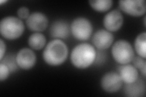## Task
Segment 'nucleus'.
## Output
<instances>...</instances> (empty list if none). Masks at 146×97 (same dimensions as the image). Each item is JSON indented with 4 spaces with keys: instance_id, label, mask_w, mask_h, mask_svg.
<instances>
[{
    "instance_id": "1",
    "label": "nucleus",
    "mask_w": 146,
    "mask_h": 97,
    "mask_svg": "<svg viewBox=\"0 0 146 97\" xmlns=\"http://www.w3.org/2000/svg\"><path fill=\"white\" fill-rule=\"evenodd\" d=\"M68 49L66 44L59 39H55L46 46L43 52L44 61L52 66L61 65L66 61Z\"/></svg>"
},
{
    "instance_id": "2",
    "label": "nucleus",
    "mask_w": 146,
    "mask_h": 97,
    "mask_svg": "<svg viewBox=\"0 0 146 97\" xmlns=\"http://www.w3.org/2000/svg\"><path fill=\"white\" fill-rule=\"evenodd\" d=\"M97 53L93 46L82 43L72 49L70 59L76 67L84 69L90 67L96 59Z\"/></svg>"
},
{
    "instance_id": "3",
    "label": "nucleus",
    "mask_w": 146,
    "mask_h": 97,
    "mask_svg": "<svg viewBox=\"0 0 146 97\" xmlns=\"http://www.w3.org/2000/svg\"><path fill=\"white\" fill-rule=\"evenodd\" d=\"M25 31L24 23L19 18L7 16L0 22V32L1 36L9 40L18 38Z\"/></svg>"
},
{
    "instance_id": "4",
    "label": "nucleus",
    "mask_w": 146,
    "mask_h": 97,
    "mask_svg": "<svg viewBox=\"0 0 146 97\" xmlns=\"http://www.w3.org/2000/svg\"><path fill=\"white\" fill-rule=\"evenodd\" d=\"M111 53L115 61L120 64H129L135 57V52L131 45L124 40H118L113 44Z\"/></svg>"
},
{
    "instance_id": "5",
    "label": "nucleus",
    "mask_w": 146,
    "mask_h": 97,
    "mask_svg": "<svg viewBox=\"0 0 146 97\" xmlns=\"http://www.w3.org/2000/svg\"><path fill=\"white\" fill-rule=\"evenodd\" d=\"M71 32L74 37L79 41H86L93 33V26L89 20L79 17L74 20L71 24Z\"/></svg>"
},
{
    "instance_id": "6",
    "label": "nucleus",
    "mask_w": 146,
    "mask_h": 97,
    "mask_svg": "<svg viewBox=\"0 0 146 97\" xmlns=\"http://www.w3.org/2000/svg\"><path fill=\"white\" fill-rule=\"evenodd\" d=\"M121 10L132 16H142L146 11L144 0H121L119 2Z\"/></svg>"
},
{
    "instance_id": "7",
    "label": "nucleus",
    "mask_w": 146,
    "mask_h": 97,
    "mask_svg": "<svg viewBox=\"0 0 146 97\" xmlns=\"http://www.w3.org/2000/svg\"><path fill=\"white\" fill-rule=\"evenodd\" d=\"M121 78L117 73L115 72H107L100 81L102 88L108 93H115L119 90L122 86Z\"/></svg>"
},
{
    "instance_id": "8",
    "label": "nucleus",
    "mask_w": 146,
    "mask_h": 97,
    "mask_svg": "<svg viewBox=\"0 0 146 97\" xmlns=\"http://www.w3.org/2000/svg\"><path fill=\"white\" fill-rule=\"evenodd\" d=\"M26 23L30 30L40 32L46 29L49 21L47 16L44 13L36 12L31 13Z\"/></svg>"
},
{
    "instance_id": "9",
    "label": "nucleus",
    "mask_w": 146,
    "mask_h": 97,
    "mask_svg": "<svg viewBox=\"0 0 146 97\" xmlns=\"http://www.w3.org/2000/svg\"><path fill=\"white\" fill-rule=\"evenodd\" d=\"M16 61L18 67L24 70H29L33 68L36 63V55L31 49L23 48L17 53Z\"/></svg>"
},
{
    "instance_id": "10",
    "label": "nucleus",
    "mask_w": 146,
    "mask_h": 97,
    "mask_svg": "<svg viewBox=\"0 0 146 97\" xmlns=\"http://www.w3.org/2000/svg\"><path fill=\"white\" fill-rule=\"evenodd\" d=\"M124 18L120 11L113 10L107 13L104 18V26L109 32H116L121 29L123 24Z\"/></svg>"
},
{
    "instance_id": "11",
    "label": "nucleus",
    "mask_w": 146,
    "mask_h": 97,
    "mask_svg": "<svg viewBox=\"0 0 146 97\" xmlns=\"http://www.w3.org/2000/svg\"><path fill=\"white\" fill-rule=\"evenodd\" d=\"M114 36L107 30L100 29L93 36L92 42L96 48L99 50H106L112 45Z\"/></svg>"
},
{
    "instance_id": "12",
    "label": "nucleus",
    "mask_w": 146,
    "mask_h": 97,
    "mask_svg": "<svg viewBox=\"0 0 146 97\" xmlns=\"http://www.w3.org/2000/svg\"><path fill=\"white\" fill-rule=\"evenodd\" d=\"M71 29L68 23L65 20L55 21L50 27V34L56 39H66L70 35Z\"/></svg>"
},
{
    "instance_id": "13",
    "label": "nucleus",
    "mask_w": 146,
    "mask_h": 97,
    "mask_svg": "<svg viewBox=\"0 0 146 97\" xmlns=\"http://www.w3.org/2000/svg\"><path fill=\"white\" fill-rule=\"evenodd\" d=\"M118 72L122 81L125 84L133 82L138 78V69L131 64H122L119 67Z\"/></svg>"
},
{
    "instance_id": "14",
    "label": "nucleus",
    "mask_w": 146,
    "mask_h": 97,
    "mask_svg": "<svg viewBox=\"0 0 146 97\" xmlns=\"http://www.w3.org/2000/svg\"><path fill=\"white\" fill-rule=\"evenodd\" d=\"M124 93L127 96L138 97L144 96L145 94V84L144 81L138 78L135 82L125 84Z\"/></svg>"
},
{
    "instance_id": "15",
    "label": "nucleus",
    "mask_w": 146,
    "mask_h": 97,
    "mask_svg": "<svg viewBox=\"0 0 146 97\" xmlns=\"http://www.w3.org/2000/svg\"><path fill=\"white\" fill-rule=\"evenodd\" d=\"M46 43V39L45 36L40 32H35L32 34L28 38V44L30 48L36 50L42 49Z\"/></svg>"
},
{
    "instance_id": "16",
    "label": "nucleus",
    "mask_w": 146,
    "mask_h": 97,
    "mask_svg": "<svg viewBox=\"0 0 146 97\" xmlns=\"http://www.w3.org/2000/svg\"><path fill=\"white\" fill-rule=\"evenodd\" d=\"M135 48L138 56L145 59L146 57V33L145 32L137 36L135 41Z\"/></svg>"
},
{
    "instance_id": "17",
    "label": "nucleus",
    "mask_w": 146,
    "mask_h": 97,
    "mask_svg": "<svg viewBox=\"0 0 146 97\" xmlns=\"http://www.w3.org/2000/svg\"><path fill=\"white\" fill-rule=\"evenodd\" d=\"M90 6L94 11L99 12L108 11L112 7L113 1L111 0H96L89 1Z\"/></svg>"
},
{
    "instance_id": "18",
    "label": "nucleus",
    "mask_w": 146,
    "mask_h": 97,
    "mask_svg": "<svg viewBox=\"0 0 146 97\" xmlns=\"http://www.w3.org/2000/svg\"><path fill=\"white\" fill-rule=\"evenodd\" d=\"M1 63L6 64L9 67L11 73L15 72L17 70V67H18L16 61V56L12 53L7 55L4 58H3L1 60Z\"/></svg>"
},
{
    "instance_id": "19",
    "label": "nucleus",
    "mask_w": 146,
    "mask_h": 97,
    "mask_svg": "<svg viewBox=\"0 0 146 97\" xmlns=\"http://www.w3.org/2000/svg\"><path fill=\"white\" fill-rule=\"evenodd\" d=\"M133 66L142 73L144 77H145L146 75V61L144 58L141 57H134L133 60Z\"/></svg>"
},
{
    "instance_id": "20",
    "label": "nucleus",
    "mask_w": 146,
    "mask_h": 97,
    "mask_svg": "<svg viewBox=\"0 0 146 97\" xmlns=\"http://www.w3.org/2000/svg\"><path fill=\"white\" fill-rule=\"evenodd\" d=\"M10 73V70L6 64L2 63H0V81H3L6 80Z\"/></svg>"
},
{
    "instance_id": "21",
    "label": "nucleus",
    "mask_w": 146,
    "mask_h": 97,
    "mask_svg": "<svg viewBox=\"0 0 146 97\" xmlns=\"http://www.w3.org/2000/svg\"><path fill=\"white\" fill-rule=\"evenodd\" d=\"M17 15L20 19L27 20L31 15L29 9L26 7H21L18 9Z\"/></svg>"
},
{
    "instance_id": "22",
    "label": "nucleus",
    "mask_w": 146,
    "mask_h": 97,
    "mask_svg": "<svg viewBox=\"0 0 146 97\" xmlns=\"http://www.w3.org/2000/svg\"><path fill=\"white\" fill-rule=\"evenodd\" d=\"M6 50V46L5 43L4 42V41L1 39L0 40V61L4 58V55H5Z\"/></svg>"
}]
</instances>
